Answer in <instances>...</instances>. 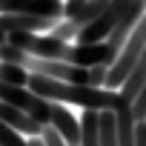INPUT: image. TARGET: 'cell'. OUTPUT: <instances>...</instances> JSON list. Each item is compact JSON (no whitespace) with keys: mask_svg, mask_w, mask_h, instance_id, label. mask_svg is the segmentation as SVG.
<instances>
[{"mask_svg":"<svg viewBox=\"0 0 146 146\" xmlns=\"http://www.w3.org/2000/svg\"><path fill=\"white\" fill-rule=\"evenodd\" d=\"M29 146H46L43 137H29Z\"/></svg>","mask_w":146,"mask_h":146,"instance_id":"15","label":"cell"},{"mask_svg":"<svg viewBox=\"0 0 146 146\" xmlns=\"http://www.w3.org/2000/svg\"><path fill=\"white\" fill-rule=\"evenodd\" d=\"M0 123L12 126V129L20 132L23 137H40V135H43V126L35 123V120L29 117V112H23V109H17V106H9V103H3V100H0Z\"/></svg>","mask_w":146,"mask_h":146,"instance_id":"7","label":"cell"},{"mask_svg":"<svg viewBox=\"0 0 146 146\" xmlns=\"http://www.w3.org/2000/svg\"><path fill=\"white\" fill-rule=\"evenodd\" d=\"M129 6H132V0H109L106 12H103L95 23H89L86 29H80L78 43H106V40H109V35L115 32V26L120 23V17L126 15V9H129Z\"/></svg>","mask_w":146,"mask_h":146,"instance_id":"3","label":"cell"},{"mask_svg":"<svg viewBox=\"0 0 146 146\" xmlns=\"http://www.w3.org/2000/svg\"><path fill=\"white\" fill-rule=\"evenodd\" d=\"M57 26L52 17H37V15H0V29L6 35L9 32H32V35H49Z\"/></svg>","mask_w":146,"mask_h":146,"instance_id":"6","label":"cell"},{"mask_svg":"<svg viewBox=\"0 0 146 146\" xmlns=\"http://www.w3.org/2000/svg\"><path fill=\"white\" fill-rule=\"evenodd\" d=\"M6 43H9V35H6L3 29H0V46H6Z\"/></svg>","mask_w":146,"mask_h":146,"instance_id":"16","label":"cell"},{"mask_svg":"<svg viewBox=\"0 0 146 146\" xmlns=\"http://www.w3.org/2000/svg\"><path fill=\"white\" fill-rule=\"evenodd\" d=\"M49 126L63 137L66 146H80V137H83V132H80V117L72 112L69 106L52 103V123H49Z\"/></svg>","mask_w":146,"mask_h":146,"instance_id":"5","label":"cell"},{"mask_svg":"<svg viewBox=\"0 0 146 146\" xmlns=\"http://www.w3.org/2000/svg\"><path fill=\"white\" fill-rule=\"evenodd\" d=\"M106 6H109V0H86L83 9H80V15L75 17V23H78L80 29H86L89 23H95V20L106 12Z\"/></svg>","mask_w":146,"mask_h":146,"instance_id":"10","label":"cell"},{"mask_svg":"<svg viewBox=\"0 0 146 146\" xmlns=\"http://www.w3.org/2000/svg\"><path fill=\"white\" fill-rule=\"evenodd\" d=\"M117 57L109 49V43H75L69 54V63L80 69H95V66H112Z\"/></svg>","mask_w":146,"mask_h":146,"instance_id":"4","label":"cell"},{"mask_svg":"<svg viewBox=\"0 0 146 146\" xmlns=\"http://www.w3.org/2000/svg\"><path fill=\"white\" fill-rule=\"evenodd\" d=\"M143 52H146V17L137 23V29L129 35L126 46L120 49L117 60L109 66L106 89H112V92H120V86H123V83H126V78L132 75V69H135V63L140 60V54H143Z\"/></svg>","mask_w":146,"mask_h":146,"instance_id":"2","label":"cell"},{"mask_svg":"<svg viewBox=\"0 0 146 146\" xmlns=\"http://www.w3.org/2000/svg\"><path fill=\"white\" fill-rule=\"evenodd\" d=\"M0 100L9 103V106H17L23 112H29L37 100V95L29 89V86H12V83H3L0 80Z\"/></svg>","mask_w":146,"mask_h":146,"instance_id":"8","label":"cell"},{"mask_svg":"<svg viewBox=\"0 0 146 146\" xmlns=\"http://www.w3.org/2000/svg\"><path fill=\"white\" fill-rule=\"evenodd\" d=\"M135 146H146V120H137L135 126Z\"/></svg>","mask_w":146,"mask_h":146,"instance_id":"14","label":"cell"},{"mask_svg":"<svg viewBox=\"0 0 146 146\" xmlns=\"http://www.w3.org/2000/svg\"><path fill=\"white\" fill-rule=\"evenodd\" d=\"M146 86V52L140 54V60L135 63V69H132V75L126 78V83L120 86V95L123 98H129V100H135L137 95H140V89Z\"/></svg>","mask_w":146,"mask_h":146,"instance_id":"9","label":"cell"},{"mask_svg":"<svg viewBox=\"0 0 146 146\" xmlns=\"http://www.w3.org/2000/svg\"><path fill=\"white\" fill-rule=\"evenodd\" d=\"M26 60H29V54L26 52H20V49H15V46H0V63H15V66H23L26 69Z\"/></svg>","mask_w":146,"mask_h":146,"instance_id":"12","label":"cell"},{"mask_svg":"<svg viewBox=\"0 0 146 146\" xmlns=\"http://www.w3.org/2000/svg\"><path fill=\"white\" fill-rule=\"evenodd\" d=\"M49 35H52V37H57V40H63V43H69V40H78L80 26H78L75 20H57V26H54Z\"/></svg>","mask_w":146,"mask_h":146,"instance_id":"11","label":"cell"},{"mask_svg":"<svg viewBox=\"0 0 146 146\" xmlns=\"http://www.w3.org/2000/svg\"><path fill=\"white\" fill-rule=\"evenodd\" d=\"M29 89L37 98H46L52 103L63 106H80V112H115L120 103V92L112 89H92V86H75V83H63L54 78L32 75Z\"/></svg>","mask_w":146,"mask_h":146,"instance_id":"1","label":"cell"},{"mask_svg":"<svg viewBox=\"0 0 146 146\" xmlns=\"http://www.w3.org/2000/svg\"><path fill=\"white\" fill-rule=\"evenodd\" d=\"M132 109H135V117H137V120H146V86H143L140 95L132 100Z\"/></svg>","mask_w":146,"mask_h":146,"instance_id":"13","label":"cell"}]
</instances>
